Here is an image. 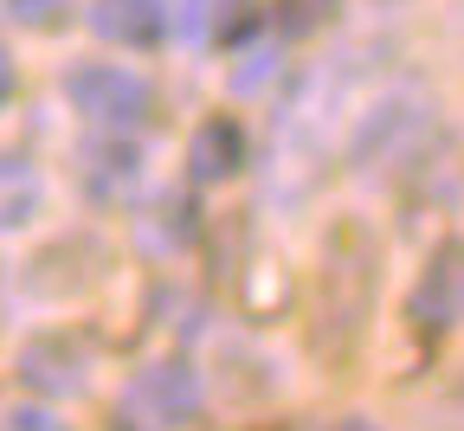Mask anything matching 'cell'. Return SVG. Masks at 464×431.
Wrapping results in <instances>:
<instances>
[{
    "instance_id": "13",
    "label": "cell",
    "mask_w": 464,
    "mask_h": 431,
    "mask_svg": "<svg viewBox=\"0 0 464 431\" xmlns=\"http://www.w3.org/2000/svg\"><path fill=\"white\" fill-rule=\"evenodd\" d=\"M226 26V0H168V33L181 45H207Z\"/></svg>"
},
{
    "instance_id": "6",
    "label": "cell",
    "mask_w": 464,
    "mask_h": 431,
    "mask_svg": "<svg viewBox=\"0 0 464 431\" xmlns=\"http://www.w3.org/2000/svg\"><path fill=\"white\" fill-rule=\"evenodd\" d=\"M78 187L91 206H123L142 187V142L123 129H97L78 148Z\"/></svg>"
},
{
    "instance_id": "5",
    "label": "cell",
    "mask_w": 464,
    "mask_h": 431,
    "mask_svg": "<svg viewBox=\"0 0 464 431\" xmlns=\"http://www.w3.org/2000/svg\"><path fill=\"white\" fill-rule=\"evenodd\" d=\"M406 322L420 335H451L464 329V238H445L426 258L413 296H406Z\"/></svg>"
},
{
    "instance_id": "12",
    "label": "cell",
    "mask_w": 464,
    "mask_h": 431,
    "mask_svg": "<svg viewBox=\"0 0 464 431\" xmlns=\"http://www.w3.org/2000/svg\"><path fill=\"white\" fill-rule=\"evenodd\" d=\"M265 14H271V33L290 45V39H316L342 20V0H265Z\"/></svg>"
},
{
    "instance_id": "9",
    "label": "cell",
    "mask_w": 464,
    "mask_h": 431,
    "mask_svg": "<svg viewBox=\"0 0 464 431\" xmlns=\"http://www.w3.org/2000/svg\"><path fill=\"white\" fill-rule=\"evenodd\" d=\"M39 213H45V174L26 155L0 148V232H26Z\"/></svg>"
},
{
    "instance_id": "7",
    "label": "cell",
    "mask_w": 464,
    "mask_h": 431,
    "mask_svg": "<svg viewBox=\"0 0 464 431\" xmlns=\"http://www.w3.org/2000/svg\"><path fill=\"white\" fill-rule=\"evenodd\" d=\"M91 33L103 45H123V52H149L168 39V0H91Z\"/></svg>"
},
{
    "instance_id": "1",
    "label": "cell",
    "mask_w": 464,
    "mask_h": 431,
    "mask_svg": "<svg viewBox=\"0 0 464 431\" xmlns=\"http://www.w3.org/2000/svg\"><path fill=\"white\" fill-rule=\"evenodd\" d=\"M200 406H207V380L194 374V360L161 354L142 360L123 380V393L110 399V431H181L200 418Z\"/></svg>"
},
{
    "instance_id": "15",
    "label": "cell",
    "mask_w": 464,
    "mask_h": 431,
    "mask_svg": "<svg viewBox=\"0 0 464 431\" xmlns=\"http://www.w3.org/2000/svg\"><path fill=\"white\" fill-rule=\"evenodd\" d=\"M0 431H72V425L58 418L52 406H14L7 418H0Z\"/></svg>"
},
{
    "instance_id": "11",
    "label": "cell",
    "mask_w": 464,
    "mask_h": 431,
    "mask_svg": "<svg viewBox=\"0 0 464 431\" xmlns=\"http://www.w3.org/2000/svg\"><path fill=\"white\" fill-rule=\"evenodd\" d=\"M194 232H200L194 206H188L181 194H161V200L149 206V219L136 225V244H142L149 258H174L181 244H194Z\"/></svg>"
},
{
    "instance_id": "2",
    "label": "cell",
    "mask_w": 464,
    "mask_h": 431,
    "mask_svg": "<svg viewBox=\"0 0 464 431\" xmlns=\"http://www.w3.org/2000/svg\"><path fill=\"white\" fill-rule=\"evenodd\" d=\"M65 103L91 122V129H123L136 136L142 122L155 116V84L130 65H110V58H78V65L58 78Z\"/></svg>"
},
{
    "instance_id": "14",
    "label": "cell",
    "mask_w": 464,
    "mask_h": 431,
    "mask_svg": "<svg viewBox=\"0 0 464 431\" xmlns=\"http://www.w3.org/2000/svg\"><path fill=\"white\" fill-rule=\"evenodd\" d=\"M65 14H72V0H7V20H20L33 33H52Z\"/></svg>"
},
{
    "instance_id": "4",
    "label": "cell",
    "mask_w": 464,
    "mask_h": 431,
    "mask_svg": "<svg viewBox=\"0 0 464 431\" xmlns=\"http://www.w3.org/2000/svg\"><path fill=\"white\" fill-rule=\"evenodd\" d=\"M20 380L39 393V399H78V393H91V341L84 335H72V329H45V335H33L26 348H20Z\"/></svg>"
},
{
    "instance_id": "3",
    "label": "cell",
    "mask_w": 464,
    "mask_h": 431,
    "mask_svg": "<svg viewBox=\"0 0 464 431\" xmlns=\"http://www.w3.org/2000/svg\"><path fill=\"white\" fill-rule=\"evenodd\" d=\"M432 129V103L426 91L400 84V91H381L362 116H355V136H348V161H355L362 174H387L400 168L406 155H413Z\"/></svg>"
},
{
    "instance_id": "16",
    "label": "cell",
    "mask_w": 464,
    "mask_h": 431,
    "mask_svg": "<svg viewBox=\"0 0 464 431\" xmlns=\"http://www.w3.org/2000/svg\"><path fill=\"white\" fill-rule=\"evenodd\" d=\"M14 91H20V65H14V52L0 45V110L14 103Z\"/></svg>"
},
{
    "instance_id": "8",
    "label": "cell",
    "mask_w": 464,
    "mask_h": 431,
    "mask_svg": "<svg viewBox=\"0 0 464 431\" xmlns=\"http://www.w3.org/2000/svg\"><path fill=\"white\" fill-rule=\"evenodd\" d=\"M246 161H252V142H246V129L232 116H207L188 136V174L200 180V187H219V180L246 174Z\"/></svg>"
},
{
    "instance_id": "10",
    "label": "cell",
    "mask_w": 464,
    "mask_h": 431,
    "mask_svg": "<svg viewBox=\"0 0 464 431\" xmlns=\"http://www.w3.org/2000/svg\"><path fill=\"white\" fill-rule=\"evenodd\" d=\"M284 72V39L277 33H258V39H239L232 45V72H226V91L232 97H258L271 91Z\"/></svg>"
}]
</instances>
